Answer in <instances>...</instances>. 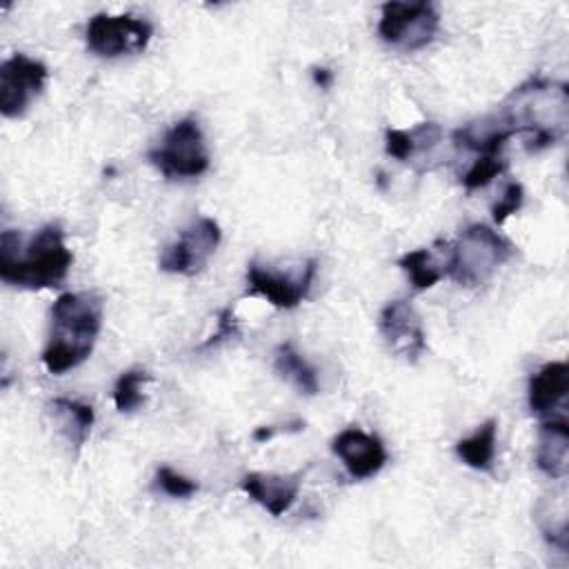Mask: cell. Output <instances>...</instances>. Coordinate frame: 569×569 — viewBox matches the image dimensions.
<instances>
[{
	"instance_id": "cell-4",
	"label": "cell",
	"mask_w": 569,
	"mask_h": 569,
	"mask_svg": "<svg viewBox=\"0 0 569 569\" xmlns=\"http://www.w3.org/2000/svg\"><path fill=\"white\" fill-rule=\"evenodd\" d=\"M513 253V244L487 224H469L447 242L445 276L462 287L485 284Z\"/></svg>"
},
{
	"instance_id": "cell-2",
	"label": "cell",
	"mask_w": 569,
	"mask_h": 569,
	"mask_svg": "<svg viewBox=\"0 0 569 569\" xmlns=\"http://www.w3.org/2000/svg\"><path fill=\"white\" fill-rule=\"evenodd\" d=\"M496 113L516 136L527 133V151L538 153L553 147L567 133L569 89L565 82L533 76L518 84Z\"/></svg>"
},
{
	"instance_id": "cell-27",
	"label": "cell",
	"mask_w": 569,
	"mask_h": 569,
	"mask_svg": "<svg viewBox=\"0 0 569 569\" xmlns=\"http://www.w3.org/2000/svg\"><path fill=\"white\" fill-rule=\"evenodd\" d=\"M313 82L320 87V89H329L331 82H333V71H329L327 67H313Z\"/></svg>"
},
{
	"instance_id": "cell-22",
	"label": "cell",
	"mask_w": 569,
	"mask_h": 569,
	"mask_svg": "<svg viewBox=\"0 0 569 569\" xmlns=\"http://www.w3.org/2000/svg\"><path fill=\"white\" fill-rule=\"evenodd\" d=\"M151 376L144 369H129L118 376L113 385V405L118 411L129 413L144 405V382H149Z\"/></svg>"
},
{
	"instance_id": "cell-15",
	"label": "cell",
	"mask_w": 569,
	"mask_h": 569,
	"mask_svg": "<svg viewBox=\"0 0 569 569\" xmlns=\"http://www.w3.org/2000/svg\"><path fill=\"white\" fill-rule=\"evenodd\" d=\"M569 427L565 418H547L538 427L536 467L553 478L562 480L569 469Z\"/></svg>"
},
{
	"instance_id": "cell-8",
	"label": "cell",
	"mask_w": 569,
	"mask_h": 569,
	"mask_svg": "<svg viewBox=\"0 0 569 569\" xmlns=\"http://www.w3.org/2000/svg\"><path fill=\"white\" fill-rule=\"evenodd\" d=\"M220 238L222 231L213 218H198L180 231L173 244L162 251L158 264L167 273L196 276L204 269V264L218 249Z\"/></svg>"
},
{
	"instance_id": "cell-13",
	"label": "cell",
	"mask_w": 569,
	"mask_h": 569,
	"mask_svg": "<svg viewBox=\"0 0 569 569\" xmlns=\"http://www.w3.org/2000/svg\"><path fill=\"white\" fill-rule=\"evenodd\" d=\"M240 487L251 500L278 518L296 502L300 491V473L251 471L240 480Z\"/></svg>"
},
{
	"instance_id": "cell-18",
	"label": "cell",
	"mask_w": 569,
	"mask_h": 569,
	"mask_svg": "<svg viewBox=\"0 0 569 569\" xmlns=\"http://www.w3.org/2000/svg\"><path fill=\"white\" fill-rule=\"evenodd\" d=\"M496 436L498 422L493 418L485 420L471 436L456 442L458 458L476 471H489L496 456Z\"/></svg>"
},
{
	"instance_id": "cell-14",
	"label": "cell",
	"mask_w": 569,
	"mask_h": 569,
	"mask_svg": "<svg viewBox=\"0 0 569 569\" xmlns=\"http://www.w3.org/2000/svg\"><path fill=\"white\" fill-rule=\"evenodd\" d=\"M569 391V365L547 362L529 380V409L538 418H551Z\"/></svg>"
},
{
	"instance_id": "cell-5",
	"label": "cell",
	"mask_w": 569,
	"mask_h": 569,
	"mask_svg": "<svg viewBox=\"0 0 569 569\" xmlns=\"http://www.w3.org/2000/svg\"><path fill=\"white\" fill-rule=\"evenodd\" d=\"M149 162L169 180L198 178L209 169V151L200 124L182 118L167 129L162 142L147 153Z\"/></svg>"
},
{
	"instance_id": "cell-26",
	"label": "cell",
	"mask_w": 569,
	"mask_h": 569,
	"mask_svg": "<svg viewBox=\"0 0 569 569\" xmlns=\"http://www.w3.org/2000/svg\"><path fill=\"white\" fill-rule=\"evenodd\" d=\"M233 336H238V320H236V316H233L231 309H222L220 316H218V329H216V333H213L202 347L218 345V342H222V340H227V338H233Z\"/></svg>"
},
{
	"instance_id": "cell-6",
	"label": "cell",
	"mask_w": 569,
	"mask_h": 569,
	"mask_svg": "<svg viewBox=\"0 0 569 569\" xmlns=\"http://www.w3.org/2000/svg\"><path fill=\"white\" fill-rule=\"evenodd\" d=\"M440 27V13L433 2H385L380 9L378 36L382 42L402 49L418 51L427 47Z\"/></svg>"
},
{
	"instance_id": "cell-19",
	"label": "cell",
	"mask_w": 569,
	"mask_h": 569,
	"mask_svg": "<svg viewBox=\"0 0 569 569\" xmlns=\"http://www.w3.org/2000/svg\"><path fill=\"white\" fill-rule=\"evenodd\" d=\"M273 369L278 371L280 378L289 380L300 393L313 396L318 393V373L316 369L296 351L291 342H282L273 351Z\"/></svg>"
},
{
	"instance_id": "cell-1",
	"label": "cell",
	"mask_w": 569,
	"mask_h": 569,
	"mask_svg": "<svg viewBox=\"0 0 569 569\" xmlns=\"http://www.w3.org/2000/svg\"><path fill=\"white\" fill-rule=\"evenodd\" d=\"M73 264L60 224H44L27 242L13 229L0 233V280L20 289L60 287Z\"/></svg>"
},
{
	"instance_id": "cell-9",
	"label": "cell",
	"mask_w": 569,
	"mask_h": 569,
	"mask_svg": "<svg viewBox=\"0 0 569 569\" xmlns=\"http://www.w3.org/2000/svg\"><path fill=\"white\" fill-rule=\"evenodd\" d=\"M47 67L27 53H13L0 64V111L4 118H20L44 89Z\"/></svg>"
},
{
	"instance_id": "cell-24",
	"label": "cell",
	"mask_w": 569,
	"mask_h": 569,
	"mask_svg": "<svg viewBox=\"0 0 569 569\" xmlns=\"http://www.w3.org/2000/svg\"><path fill=\"white\" fill-rule=\"evenodd\" d=\"M156 485L160 487L162 493H167L171 498H189V496H193L198 491V485L193 480H189L187 476L173 471L171 467H158Z\"/></svg>"
},
{
	"instance_id": "cell-25",
	"label": "cell",
	"mask_w": 569,
	"mask_h": 569,
	"mask_svg": "<svg viewBox=\"0 0 569 569\" xmlns=\"http://www.w3.org/2000/svg\"><path fill=\"white\" fill-rule=\"evenodd\" d=\"M522 204H525V189H522V184H520L518 180L507 182V187H505L500 200L491 207V218H493V222H496V224H502L509 216L518 213V211L522 209Z\"/></svg>"
},
{
	"instance_id": "cell-12",
	"label": "cell",
	"mask_w": 569,
	"mask_h": 569,
	"mask_svg": "<svg viewBox=\"0 0 569 569\" xmlns=\"http://www.w3.org/2000/svg\"><path fill=\"white\" fill-rule=\"evenodd\" d=\"M331 451L342 460L347 473L353 480H365L376 476L387 462V449L382 440L358 427L342 429L331 440Z\"/></svg>"
},
{
	"instance_id": "cell-10",
	"label": "cell",
	"mask_w": 569,
	"mask_h": 569,
	"mask_svg": "<svg viewBox=\"0 0 569 569\" xmlns=\"http://www.w3.org/2000/svg\"><path fill=\"white\" fill-rule=\"evenodd\" d=\"M316 269V258H309L298 273H278L253 260L247 267V293L264 298L276 309H293L307 298Z\"/></svg>"
},
{
	"instance_id": "cell-16",
	"label": "cell",
	"mask_w": 569,
	"mask_h": 569,
	"mask_svg": "<svg viewBox=\"0 0 569 569\" xmlns=\"http://www.w3.org/2000/svg\"><path fill=\"white\" fill-rule=\"evenodd\" d=\"M49 413L58 427V431L76 447H82L89 438V431L93 427V407L80 400L69 398H53L49 402Z\"/></svg>"
},
{
	"instance_id": "cell-17",
	"label": "cell",
	"mask_w": 569,
	"mask_h": 569,
	"mask_svg": "<svg viewBox=\"0 0 569 569\" xmlns=\"http://www.w3.org/2000/svg\"><path fill=\"white\" fill-rule=\"evenodd\" d=\"M440 140V127L436 122H420L413 129H387L385 131V149L391 158L407 162L420 149H429Z\"/></svg>"
},
{
	"instance_id": "cell-23",
	"label": "cell",
	"mask_w": 569,
	"mask_h": 569,
	"mask_svg": "<svg viewBox=\"0 0 569 569\" xmlns=\"http://www.w3.org/2000/svg\"><path fill=\"white\" fill-rule=\"evenodd\" d=\"M507 169V160L502 158V153H487V156H478L473 160V164L469 167V171L462 176V187L467 191H476L487 187L493 178H498L502 171Z\"/></svg>"
},
{
	"instance_id": "cell-20",
	"label": "cell",
	"mask_w": 569,
	"mask_h": 569,
	"mask_svg": "<svg viewBox=\"0 0 569 569\" xmlns=\"http://www.w3.org/2000/svg\"><path fill=\"white\" fill-rule=\"evenodd\" d=\"M533 518L549 545L567 549V500L562 491L542 496L536 502Z\"/></svg>"
},
{
	"instance_id": "cell-3",
	"label": "cell",
	"mask_w": 569,
	"mask_h": 569,
	"mask_svg": "<svg viewBox=\"0 0 569 569\" xmlns=\"http://www.w3.org/2000/svg\"><path fill=\"white\" fill-rule=\"evenodd\" d=\"M100 327L102 298L98 293H60L51 305L49 342L40 356L44 369L53 376H62L82 365L93 351Z\"/></svg>"
},
{
	"instance_id": "cell-21",
	"label": "cell",
	"mask_w": 569,
	"mask_h": 569,
	"mask_svg": "<svg viewBox=\"0 0 569 569\" xmlns=\"http://www.w3.org/2000/svg\"><path fill=\"white\" fill-rule=\"evenodd\" d=\"M398 267L409 276L416 291L431 289L436 282H440L445 278V264L438 262L433 251L427 247L413 249V251H407L405 256H400Z\"/></svg>"
},
{
	"instance_id": "cell-7",
	"label": "cell",
	"mask_w": 569,
	"mask_h": 569,
	"mask_svg": "<svg viewBox=\"0 0 569 569\" xmlns=\"http://www.w3.org/2000/svg\"><path fill=\"white\" fill-rule=\"evenodd\" d=\"M153 36L151 22L131 13H96L84 29L87 49L100 58L133 56L147 49Z\"/></svg>"
},
{
	"instance_id": "cell-11",
	"label": "cell",
	"mask_w": 569,
	"mask_h": 569,
	"mask_svg": "<svg viewBox=\"0 0 569 569\" xmlns=\"http://www.w3.org/2000/svg\"><path fill=\"white\" fill-rule=\"evenodd\" d=\"M378 331L385 338L391 353L416 362L427 349V333L422 320L409 300H391L382 307L378 318Z\"/></svg>"
}]
</instances>
